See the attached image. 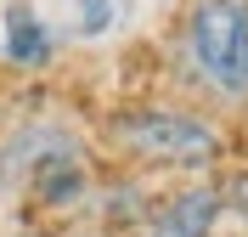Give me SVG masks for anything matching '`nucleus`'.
I'll return each mask as SVG.
<instances>
[{
  "mask_svg": "<svg viewBox=\"0 0 248 237\" xmlns=\"http://www.w3.org/2000/svg\"><path fill=\"white\" fill-rule=\"evenodd\" d=\"M108 147L136 175H209L226 158V130L186 102H130L108 113Z\"/></svg>",
  "mask_w": 248,
  "mask_h": 237,
  "instance_id": "f257e3e1",
  "label": "nucleus"
},
{
  "mask_svg": "<svg viewBox=\"0 0 248 237\" xmlns=\"http://www.w3.org/2000/svg\"><path fill=\"white\" fill-rule=\"evenodd\" d=\"M175 79L220 108L248 102L243 0H186L181 23H175Z\"/></svg>",
  "mask_w": 248,
  "mask_h": 237,
  "instance_id": "f03ea898",
  "label": "nucleus"
},
{
  "mask_svg": "<svg viewBox=\"0 0 248 237\" xmlns=\"http://www.w3.org/2000/svg\"><path fill=\"white\" fill-rule=\"evenodd\" d=\"M57 158H91V142L74 119L62 113H29V119H12L0 130V187L23 192L34 175L57 164Z\"/></svg>",
  "mask_w": 248,
  "mask_h": 237,
  "instance_id": "7ed1b4c3",
  "label": "nucleus"
},
{
  "mask_svg": "<svg viewBox=\"0 0 248 237\" xmlns=\"http://www.w3.org/2000/svg\"><path fill=\"white\" fill-rule=\"evenodd\" d=\"M226 226V204H220V181L215 175H192L175 192H158L153 215L136 237H215Z\"/></svg>",
  "mask_w": 248,
  "mask_h": 237,
  "instance_id": "20e7f679",
  "label": "nucleus"
},
{
  "mask_svg": "<svg viewBox=\"0 0 248 237\" xmlns=\"http://www.w3.org/2000/svg\"><path fill=\"white\" fill-rule=\"evenodd\" d=\"M57 51H62V34L34 12L29 0L0 6V57H6V68H17V74H40V68L57 63Z\"/></svg>",
  "mask_w": 248,
  "mask_h": 237,
  "instance_id": "39448f33",
  "label": "nucleus"
},
{
  "mask_svg": "<svg viewBox=\"0 0 248 237\" xmlns=\"http://www.w3.org/2000/svg\"><path fill=\"white\" fill-rule=\"evenodd\" d=\"M153 204H158V192L147 187V175H136V170L96 181L91 198H85V209H91V221L102 226V232H141L147 215H153Z\"/></svg>",
  "mask_w": 248,
  "mask_h": 237,
  "instance_id": "423d86ee",
  "label": "nucleus"
},
{
  "mask_svg": "<svg viewBox=\"0 0 248 237\" xmlns=\"http://www.w3.org/2000/svg\"><path fill=\"white\" fill-rule=\"evenodd\" d=\"M91 187H96L91 158H57V164H46V170L34 175L23 192H29V204H34V209H51V215H74V209H85Z\"/></svg>",
  "mask_w": 248,
  "mask_h": 237,
  "instance_id": "0eeeda50",
  "label": "nucleus"
},
{
  "mask_svg": "<svg viewBox=\"0 0 248 237\" xmlns=\"http://www.w3.org/2000/svg\"><path fill=\"white\" fill-rule=\"evenodd\" d=\"M124 6H130V0H79V6H74V34H79V40L113 34V23L124 17Z\"/></svg>",
  "mask_w": 248,
  "mask_h": 237,
  "instance_id": "6e6552de",
  "label": "nucleus"
},
{
  "mask_svg": "<svg viewBox=\"0 0 248 237\" xmlns=\"http://www.w3.org/2000/svg\"><path fill=\"white\" fill-rule=\"evenodd\" d=\"M220 204H226V221L237 226V237H248V164L220 175Z\"/></svg>",
  "mask_w": 248,
  "mask_h": 237,
  "instance_id": "1a4fd4ad",
  "label": "nucleus"
},
{
  "mask_svg": "<svg viewBox=\"0 0 248 237\" xmlns=\"http://www.w3.org/2000/svg\"><path fill=\"white\" fill-rule=\"evenodd\" d=\"M243 63H248V0H243Z\"/></svg>",
  "mask_w": 248,
  "mask_h": 237,
  "instance_id": "9d476101",
  "label": "nucleus"
}]
</instances>
